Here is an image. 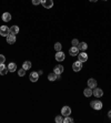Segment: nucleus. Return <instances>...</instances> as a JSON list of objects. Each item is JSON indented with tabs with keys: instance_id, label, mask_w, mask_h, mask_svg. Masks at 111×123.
<instances>
[{
	"instance_id": "nucleus-1",
	"label": "nucleus",
	"mask_w": 111,
	"mask_h": 123,
	"mask_svg": "<svg viewBox=\"0 0 111 123\" xmlns=\"http://www.w3.org/2000/svg\"><path fill=\"white\" fill-rule=\"evenodd\" d=\"M90 105H91V108L94 109V110H101V109H102V102L99 101V100H93V101H91Z\"/></svg>"
},
{
	"instance_id": "nucleus-2",
	"label": "nucleus",
	"mask_w": 111,
	"mask_h": 123,
	"mask_svg": "<svg viewBox=\"0 0 111 123\" xmlns=\"http://www.w3.org/2000/svg\"><path fill=\"white\" fill-rule=\"evenodd\" d=\"M9 33H10V29L8 28L7 25H1L0 27V36L7 37Z\"/></svg>"
},
{
	"instance_id": "nucleus-3",
	"label": "nucleus",
	"mask_w": 111,
	"mask_h": 123,
	"mask_svg": "<svg viewBox=\"0 0 111 123\" xmlns=\"http://www.w3.org/2000/svg\"><path fill=\"white\" fill-rule=\"evenodd\" d=\"M41 4L46 9H50L53 7V0H41Z\"/></svg>"
},
{
	"instance_id": "nucleus-4",
	"label": "nucleus",
	"mask_w": 111,
	"mask_h": 123,
	"mask_svg": "<svg viewBox=\"0 0 111 123\" xmlns=\"http://www.w3.org/2000/svg\"><path fill=\"white\" fill-rule=\"evenodd\" d=\"M72 69H73L74 72H79V71L82 69V62L79 61V60L76 61V62H73V64H72Z\"/></svg>"
},
{
	"instance_id": "nucleus-5",
	"label": "nucleus",
	"mask_w": 111,
	"mask_h": 123,
	"mask_svg": "<svg viewBox=\"0 0 111 123\" xmlns=\"http://www.w3.org/2000/svg\"><path fill=\"white\" fill-rule=\"evenodd\" d=\"M71 114V109L69 106H63L61 109V115L62 116H69Z\"/></svg>"
},
{
	"instance_id": "nucleus-6",
	"label": "nucleus",
	"mask_w": 111,
	"mask_h": 123,
	"mask_svg": "<svg viewBox=\"0 0 111 123\" xmlns=\"http://www.w3.org/2000/svg\"><path fill=\"white\" fill-rule=\"evenodd\" d=\"M92 94L97 98H100V97H102L103 95V91L102 89H100V88H94V90L92 91Z\"/></svg>"
},
{
	"instance_id": "nucleus-7",
	"label": "nucleus",
	"mask_w": 111,
	"mask_h": 123,
	"mask_svg": "<svg viewBox=\"0 0 111 123\" xmlns=\"http://www.w3.org/2000/svg\"><path fill=\"white\" fill-rule=\"evenodd\" d=\"M64 59H66V57H64V53H63V52L58 51V52L56 53V60H57L58 62H62Z\"/></svg>"
},
{
	"instance_id": "nucleus-8",
	"label": "nucleus",
	"mask_w": 111,
	"mask_h": 123,
	"mask_svg": "<svg viewBox=\"0 0 111 123\" xmlns=\"http://www.w3.org/2000/svg\"><path fill=\"white\" fill-rule=\"evenodd\" d=\"M7 42L9 44H13L16 42V34H12V33H9L7 36Z\"/></svg>"
},
{
	"instance_id": "nucleus-9",
	"label": "nucleus",
	"mask_w": 111,
	"mask_h": 123,
	"mask_svg": "<svg viewBox=\"0 0 111 123\" xmlns=\"http://www.w3.org/2000/svg\"><path fill=\"white\" fill-rule=\"evenodd\" d=\"M78 59H79V61L85 62L87 60H88V54L85 53V52L82 51L81 53H78Z\"/></svg>"
},
{
	"instance_id": "nucleus-10",
	"label": "nucleus",
	"mask_w": 111,
	"mask_h": 123,
	"mask_svg": "<svg viewBox=\"0 0 111 123\" xmlns=\"http://www.w3.org/2000/svg\"><path fill=\"white\" fill-rule=\"evenodd\" d=\"M53 71H55L56 74H61V73L64 71V68H63L61 64H58V65H56V67H55Z\"/></svg>"
},
{
	"instance_id": "nucleus-11",
	"label": "nucleus",
	"mask_w": 111,
	"mask_h": 123,
	"mask_svg": "<svg viewBox=\"0 0 111 123\" xmlns=\"http://www.w3.org/2000/svg\"><path fill=\"white\" fill-rule=\"evenodd\" d=\"M38 79H39V74H38V72H31L30 73V81H31V82H36V81H38Z\"/></svg>"
},
{
	"instance_id": "nucleus-12",
	"label": "nucleus",
	"mask_w": 111,
	"mask_h": 123,
	"mask_svg": "<svg viewBox=\"0 0 111 123\" xmlns=\"http://www.w3.org/2000/svg\"><path fill=\"white\" fill-rule=\"evenodd\" d=\"M7 73H8V67H6L4 63L0 64V74H1V76H4V74H7Z\"/></svg>"
},
{
	"instance_id": "nucleus-13",
	"label": "nucleus",
	"mask_w": 111,
	"mask_h": 123,
	"mask_svg": "<svg viewBox=\"0 0 111 123\" xmlns=\"http://www.w3.org/2000/svg\"><path fill=\"white\" fill-rule=\"evenodd\" d=\"M88 87L90 89H94L97 88V81L94 79H89L88 80Z\"/></svg>"
},
{
	"instance_id": "nucleus-14",
	"label": "nucleus",
	"mask_w": 111,
	"mask_h": 123,
	"mask_svg": "<svg viewBox=\"0 0 111 123\" xmlns=\"http://www.w3.org/2000/svg\"><path fill=\"white\" fill-rule=\"evenodd\" d=\"M2 20H4V22H9L11 20V13H9V12H4V13H2Z\"/></svg>"
},
{
	"instance_id": "nucleus-15",
	"label": "nucleus",
	"mask_w": 111,
	"mask_h": 123,
	"mask_svg": "<svg viewBox=\"0 0 111 123\" xmlns=\"http://www.w3.org/2000/svg\"><path fill=\"white\" fill-rule=\"evenodd\" d=\"M69 53H70V55H72V57H74V55H78V53H79V49H78V47H72V48H70V50H69Z\"/></svg>"
},
{
	"instance_id": "nucleus-16",
	"label": "nucleus",
	"mask_w": 111,
	"mask_h": 123,
	"mask_svg": "<svg viewBox=\"0 0 111 123\" xmlns=\"http://www.w3.org/2000/svg\"><path fill=\"white\" fill-rule=\"evenodd\" d=\"M17 70V64H16L15 62H10L9 64H8V71H10V72H13Z\"/></svg>"
},
{
	"instance_id": "nucleus-17",
	"label": "nucleus",
	"mask_w": 111,
	"mask_h": 123,
	"mask_svg": "<svg viewBox=\"0 0 111 123\" xmlns=\"http://www.w3.org/2000/svg\"><path fill=\"white\" fill-rule=\"evenodd\" d=\"M87 48H88V44L85 43V42H79V44H78V49H79V51H85L87 50Z\"/></svg>"
},
{
	"instance_id": "nucleus-18",
	"label": "nucleus",
	"mask_w": 111,
	"mask_h": 123,
	"mask_svg": "<svg viewBox=\"0 0 111 123\" xmlns=\"http://www.w3.org/2000/svg\"><path fill=\"white\" fill-rule=\"evenodd\" d=\"M18 32H19L18 25H12V27L10 28V33H12V34H17Z\"/></svg>"
},
{
	"instance_id": "nucleus-19",
	"label": "nucleus",
	"mask_w": 111,
	"mask_h": 123,
	"mask_svg": "<svg viewBox=\"0 0 111 123\" xmlns=\"http://www.w3.org/2000/svg\"><path fill=\"white\" fill-rule=\"evenodd\" d=\"M22 68L25 70H29L31 68V62L30 61H25L23 62V64H22Z\"/></svg>"
},
{
	"instance_id": "nucleus-20",
	"label": "nucleus",
	"mask_w": 111,
	"mask_h": 123,
	"mask_svg": "<svg viewBox=\"0 0 111 123\" xmlns=\"http://www.w3.org/2000/svg\"><path fill=\"white\" fill-rule=\"evenodd\" d=\"M83 94H85V97H91V95H92V90H91V89H90V88L88 87V89H85V91H83Z\"/></svg>"
},
{
	"instance_id": "nucleus-21",
	"label": "nucleus",
	"mask_w": 111,
	"mask_h": 123,
	"mask_svg": "<svg viewBox=\"0 0 111 123\" xmlns=\"http://www.w3.org/2000/svg\"><path fill=\"white\" fill-rule=\"evenodd\" d=\"M48 80L49 81H56V80H57V74H56L55 72L48 74Z\"/></svg>"
},
{
	"instance_id": "nucleus-22",
	"label": "nucleus",
	"mask_w": 111,
	"mask_h": 123,
	"mask_svg": "<svg viewBox=\"0 0 111 123\" xmlns=\"http://www.w3.org/2000/svg\"><path fill=\"white\" fill-rule=\"evenodd\" d=\"M61 48H62V44L60 43V42H56L55 44V50L58 52V51H61Z\"/></svg>"
},
{
	"instance_id": "nucleus-23",
	"label": "nucleus",
	"mask_w": 111,
	"mask_h": 123,
	"mask_svg": "<svg viewBox=\"0 0 111 123\" xmlns=\"http://www.w3.org/2000/svg\"><path fill=\"white\" fill-rule=\"evenodd\" d=\"M63 123H73V119H71L70 116H64Z\"/></svg>"
},
{
	"instance_id": "nucleus-24",
	"label": "nucleus",
	"mask_w": 111,
	"mask_h": 123,
	"mask_svg": "<svg viewBox=\"0 0 111 123\" xmlns=\"http://www.w3.org/2000/svg\"><path fill=\"white\" fill-rule=\"evenodd\" d=\"M26 71H27V70H25V69H23V68H21V69H20V70H19V71H18L19 76H25V74H26Z\"/></svg>"
},
{
	"instance_id": "nucleus-25",
	"label": "nucleus",
	"mask_w": 111,
	"mask_h": 123,
	"mask_svg": "<svg viewBox=\"0 0 111 123\" xmlns=\"http://www.w3.org/2000/svg\"><path fill=\"white\" fill-rule=\"evenodd\" d=\"M56 122H57V123H62V122H63V118H62V115L56 116Z\"/></svg>"
},
{
	"instance_id": "nucleus-26",
	"label": "nucleus",
	"mask_w": 111,
	"mask_h": 123,
	"mask_svg": "<svg viewBox=\"0 0 111 123\" xmlns=\"http://www.w3.org/2000/svg\"><path fill=\"white\" fill-rule=\"evenodd\" d=\"M71 43H72V46H73V47H78V44H79V41H78L77 39H73Z\"/></svg>"
},
{
	"instance_id": "nucleus-27",
	"label": "nucleus",
	"mask_w": 111,
	"mask_h": 123,
	"mask_svg": "<svg viewBox=\"0 0 111 123\" xmlns=\"http://www.w3.org/2000/svg\"><path fill=\"white\" fill-rule=\"evenodd\" d=\"M40 4H41V0H32V4H34V6H38Z\"/></svg>"
},
{
	"instance_id": "nucleus-28",
	"label": "nucleus",
	"mask_w": 111,
	"mask_h": 123,
	"mask_svg": "<svg viewBox=\"0 0 111 123\" xmlns=\"http://www.w3.org/2000/svg\"><path fill=\"white\" fill-rule=\"evenodd\" d=\"M4 61H6V58H4L2 54H0V64H2Z\"/></svg>"
},
{
	"instance_id": "nucleus-29",
	"label": "nucleus",
	"mask_w": 111,
	"mask_h": 123,
	"mask_svg": "<svg viewBox=\"0 0 111 123\" xmlns=\"http://www.w3.org/2000/svg\"><path fill=\"white\" fill-rule=\"evenodd\" d=\"M108 115H109V118H111V111H109V112H108Z\"/></svg>"
},
{
	"instance_id": "nucleus-30",
	"label": "nucleus",
	"mask_w": 111,
	"mask_h": 123,
	"mask_svg": "<svg viewBox=\"0 0 111 123\" xmlns=\"http://www.w3.org/2000/svg\"><path fill=\"white\" fill-rule=\"evenodd\" d=\"M91 2H96V1H98V0H90Z\"/></svg>"
},
{
	"instance_id": "nucleus-31",
	"label": "nucleus",
	"mask_w": 111,
	"mask_h": 123,
	"mask_svg": "<svg viewBox=\"0 0 111 123\" xmlns=\"http://www.w3.org/2000/svg\"><path fill=\"white\" fill-rule=\"evenodd\" d=\"M103 1H107V0H103Z\"/></svg>"
}]
</instances>
